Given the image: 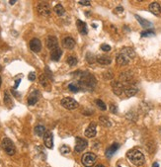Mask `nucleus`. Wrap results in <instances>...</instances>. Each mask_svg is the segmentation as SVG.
<instances>
[{
  "label": "nucleus",
  "instance_id": "nucleus-1",
  "mask_svg": "<svg viewBox=\"0 0 161 167\" xmlns=\"http://www.w3.org/2000/svg\"><path fill=\"white\" fill-rule=\"evenodd\" d=\"M135 56H136V52L132 47H125L117 55L116 60H117V63L119 65H126L129 63V60L132 59Z\"/></svg>",
  "mask_w": 161,
  "mask_h": 167
},
{
  "label": "nucleus",
  "instance_id": "nucleus-2",
  "mask_svg": "<svg viewBox=\"0 0 161 167\" xmlns=\"http://www.w3.org/2000/svg\"><path fill=\"white\" fill-rule=\"evenodd\" d=\"M95 78L92 75L88 73H82L81 77L79 79L78 86L80 87V89H85V90H91L93 89V87L95 86Z\"/></svg>",
  "mask_w": 161,
  "mask_h": 167
},
{
  "label": "nucleus",
  "instance_id": "nucleus-3",
  "mask_svg": "<svg viewBox=\"0 0 161 167\" xmlns=\"http://www.w3.org/2000/svg\"><path fill=\"white\" fill-rule=\"evenodd\" d=\"M128 158L129 159V161L132 162L133 165L136 166H141L144 163V155L142 154V152H140L137 149H132L128 152Z\"/></svg>",
  "mask_w": 161,
  "mask_h": 167
},
{
  "label": "nucleus",
  "instance_id": "nucleus-4",
  "mask_svg": "<svg viewBox=\"0 0 161 167\" xmlns=\"http://www.w3.org/2000/svg\"><path fill=\"white\" fill-rule=\"evenodd\" d=\"M1 146L3 147V149L5 150V152L7 153L8 155H14L15 154V151H16V148L13 142L8 138L3 139L2 140V143Z\"/></svg>",
  "mask_w": 161,
  "mask_h": 167
},
{
  "label": "nucleus",
  "instance_id": "nucleus-5",
  "mask_svg": "<svg viewBox=\"0 0 161 167\" xmlns=\"http://www.w3.org/2000/svg\"><path fill=\"white\" fill-rule=\"evenodd\" d=\"M96 159H97V157L94 153L86 152L81 157V162L85 167H92V166H94V164H95Z\"/></svg>",
  "mask_w": 161,
  "mask_h": 167
},
{
  "label": "nucleus",
  "instance_id": "nucleus-6",
  "mask_svg": "<svg viewBox=\"0 0 161 167\" xmlns=\"http://www.w3.org/2000/svg\"><path fill=\"white\" fill-rule=\"evenodd\" d=\"M61 105L67 110H74L78 107V103L73 98L66 97L61 100Z\"/></svg>",
  "mask_w": 161,
  "mask_h": 167
},
{
  "label": "nucleus",
  "instance_id": "nucleus-7",
  "mask_svg": "<svg viewBox=\"0 0 161 167\" xmlns=\"http://www.w3.org/2000/svg\"><path fill=\"white\" fill-rule=\"evenodd\" d=\"M87 146L88 142L86 139L81 138H76V142H75V151L76 152H82L87 147Z\"/></svg>",
  "mask_w": 161,
  "mask_h": 167
},
{
  "label": "nucleus",
  "instance_id": "nucleus-8",
  "mask_svg": "<svg viewBox=\"0 0 161 167\" xmlns=\"http://www.w3.org/2000/svg\"><path fill=\"white\" fill-rule=\"evenodd\" d=\"M38 12L40 15H42L44 17H48L51 15V9L50 6L48 5L47 3H40L38 5Z\"/></svg>",
  "mask_w": 161,
  "mask_h": 167
},
{
  "label": "nucleus",
  "instance_id": "nucleus-9",
  "mask_svg": "<svg viewBox=\"0 0 161 167\" xmlns=\"http://www.w3.org/2000/svg\"><path fill=\"white\" fill-rule=\"evenodd\" d=\"M44 146L48 148L52 149L53 147V137L51 131H46V134L44 135Z\"/></svg>",
  "mask_w": 161,
  "mask_h": 167
},
{
  "label": "nucleus",
  "instance_id": "nucleus-10",
  "mask_svg": "<svg viewBox=\"0 0 161 167\" xmlns=\"http://www.w3.org/2000/svg\"><path fill=\"white\" fill-rule=\"evenodd\" d=\"M30 49L32 50L34 52H39L42 49V43L39 39H32L30 41Z\"/></svg>",
  "mask_w": 161,
  "mask_h": 167
},
{
  "label": "nucleus",
  "instance_id": "nucleus-11",
  "mask_svg": "<svg viewBox=\"0 0 161 167\" xmlns=\"http://www.w3.org/2000/svg\"><path fill=\"white\" fill-rule=\"evenodd\" d=\"M46 44H47V47L51 51L56 49V47H59V42H57V39L56 37H53V36H48L47 38Z\"/></svg>",
  "mask_w": 161,
  "mask_h": 167
},
{
  "label": "nucleus",
  "instance_id": "nucleus-12",
  "mask_svg": "<svg viewBox=\"0 0 161 167\" xmlns=\"http://www.w3.org/2000/svg\"><path fill=\"white\" fill-rule=\"evenodd\" d=\"M96 124L94 122L90 123V125L88 126V128L85 130V135L87 138H94L96 135Z\"/></svg>",
  "mask_w": 161,
  "mask_h": 167
},
{
  "label": "nucleus",
  "instance_id": "nucleus-13",
  "mask_svg": "<svg viewBox=\"0 0 161 167\" xmlns=\"http://www.w3.org/2000/svg\"><path fill=\"white\" fill-rule=\"evenodd\" d=\"M112 87H113V91L116 95H122L124 93V89H125V85L121 82H114L112 84Z\"/></svg>",
  "mask_w": 161,
  "mask_h": 167
},
{
  "label": "nucleus",
  "instance_id": "nucleus-14",
  "mask_svg": "<svg viewBox=\"0 0 161 167\" xmlns=\"http://www.w3.org/2000/svg\"><path fill=\"white\" fill-rule=\"evenodd\" d=\"M124 93L126 94L127 97H132V96H135L137 93V88H136V86H133V85L125 86Z\"/></svg>",
  "mask_w": 161,
  "mask_h": 167
},
{
  "label": "nucleus",
  "instance_id": "nucleus-15",
  "mask_svg": "<svg viewBox=\"0 0 161 167\" xmlns=\"http://www.w3.org/2000/svg\"><path fill=\"white\" fill-rule=\"evenodd\" d=\"M62 45L67 50H72L73 47H75V41L70 37H66L65 39H63L62 41Z\"/></svg>",
  "mask_w": 161,
  "mask_h": 167
},
{
  "label": "nucleus",
  "instance_id": "nucleus-16",
  "mask_svg": "<svg viewBox=\"0 0 161 167\" xmlns=\"http://www.w3.org/2000/svg\"><path fill=\"white\" fill-rule=\"evenodd\" d=\"M39 97H40L39 91L38 90L33 91L32 93H31V95L29 96V98H28V104L30 105V106H33V105H35L36 103L38 102Z\"/></svg>",
  "mask_w": 161,
  "mask_h": 167
},
{
  "label": "nucleus",
  "instance_id": "nucleus-17",
  "mask_svg": "<svg viewBox=\"0 0 161 167\" xmlns=\"http://www.w3.org/2000/svg\"><path fill=\"white\" fill-rule=\"evenodd\" d=\"M76 26H77V28H78V31H79V33L81 34V35H87L88 33V30H87V25L85 22L81 21V20H77L76 21Z\"/></svg>",
  "mask_w": 161,
  "mask_h": 167
},
{
  "label": "nucleus",
  "instance_id": "nucleus-18",
  "mask_svg": "<svg viewBox=\"0 0 161 167\" xmlns=\"http://www.w3.org/2000/svg\"><path fill=\"white\" fill-rule=\"evenodd\" d=\"M96 60L100 64H103V65H108L112 63V59L108 55H99V56H97Z\"/></svg>",
  "mask_w": 161,
  "mask_h": 167
},
{
  "label": "nucleus",
  "instance_id": "nucleus-19",
  "mask_svg": "<svg viewBox=\"0 0 161 167\" xmlns=\"http://www.w3.org/2000/svg\"><path fill=\"white\" fill-rule=\"evenodd\" d=\"M61 55H62V51H61V50L59 49V47H56V49L51 51V58H52V60H55V61L59 60L60 59Z\"/></svg>",
  "mask_w": 161,
  "mask_h": 167
},
{
  "label": "nucleus",
  "instance_id": "nucleus-20",
  "mask_svg": "<svg viewBox=\"0 0 161 167\" xmlns=\"http://www.w3.org/2000/svg\"><path fill=\"white\" fill-rule=\"evenodd\" d=\"M149 11L154 15H159L161 13V7L157 2H153L149 5Z\"/></svg>",
  "mask_w": 161,
  "mask_h": 167
},
{
  "label": "nucleus",
  "instance_id": "nucleus-21",
  "mask_svg": "<svg viewBox=\"0 0 161 167\" xmlns=\"http://www.w3.org/2000/svg\"><path fill=\"white\" fill-rule=\"evenodd\" d=\"M119 144L118 143H113L110 147H108V149L106 150V156L107 157H111L113 156V154L119 149Z\"/></svg>",
  "mask_w": 161,
  "mask_h": 167
},
{
  "label": "nucleus",
  "instance_id": "nucleus-22",
  "mask_svg": "<svg viewBox=\"0 0 161 167\" xmlns=\"http://www.w3.org/2000/svg\"><path fill=\"white\" fill-rule=\"evenodd\" d=\"M136 18L137 19V21H138V23H140L142 27L144 28H148V27H151V24L150 22H148V21H146L145 19H144V18H141V17H140L138 15H136Z\"/></svg>",
  "mask_w": 161,
  "mask_h": 167
},
{
  "label": "nucleus",
  "instance_id": "nucleus-23",
  "mask_svg": "<svg viewBox=\"0 0 161 167\" xmlns=\"http://www.w3.org/2000/svg\"><path fill=\"white\" fill-rule=\"evenodd\" d=\"M46 128H44V126H37L35 128V133L36 135H38L39 137H43V135H44V134H46Z\"/></svg>",
  "mask_w": 161,
  "mask_h": 167
},
{
  "label": "nucleus",
  "instance_id": "nucleus-24",
  "mask_svg": "<svg viewBox=\"0 0 161 167\" xmlns=\"http://www.w3.org/2000/svg\"><path fill=\"white\" fill-rule=\"evenodd\" d=\"M53 10H55V12L59 16H62L65 13L64 8H63V6L61 5V4H57V5H56L55 8H53Z\"/></svg>",
  "mask_w": 161,
  "mask_h": 167
},
{
  "label": "nucleus",
  "instance_id": "nucleus-25",
  "mask_svg": "<svg viewBox=\"0 0 161 167\" xmlns=\"http://www.w3.org/2000/svg\"><path fill=\"white\" fill-rule=\"evenodd\" d=\"M4 103H5V105L7 107L11 108L13 106V103H12V99H11V96L9 95L8 91L5 92V97H4Z\"/></svg>",
  "mask_w": 161,
  "mask_h": 167
},
{
  "label": "nucleus",
  "instance_id": "nucleus-26",
  "mask_svg": "<svg viewBox=\"0 0 161 167\" xmlns=\"http://www.w3.org/2000/svg\"><path fill=\"white\" fill-rule=\"evenodd\" d=\"M67 63L70 65V66H74V65L77 64V59L75 56H68L67 58Z\"/></svg>",
  "mask_w": 161,
  "mask_h": 167
},
{
  "label": "nucleus",
  "instance_id": "nucleus-27",
  "mask_svg": "<svg viewBox=\"0 0 161 167\" xmlns=\"http://www.w3.org/2000/svg\"><path fill=\"white\" fill-rule=\"evenodd\" d=\"M68 89L72 92H75V93H77L79 90H81L80 87L78 86V84H74V83H71V84L68 85Z\"/></svg>",
  "mask_w": 161,
  "mask_h": 167
},
{
  "label": "nucleus",
  "instance_id": "nucleus-28",
  "mask_svg": "<svg viewBox=\"0 0 161 167\" xmlns=\"http://www.w3.org/2000/svg\"><path fill=\"white\" fill-rule=\"evenodd\" d=\"M86 59H87V61H88V63H90V64L94 63H95V60H96L95 56H94V55L91 54V52H87V55H86Z\"/></svg>",
  "mask_w": 161,
  "mask_h": 167
},
{
  "label": "nucleus",
  "instance_id": "nucleus-29",
  "mask_svg": "<svg viewBox=\"0 0 161 167\" xmlns=\"http://www.w3.org/2000/svg\"><path fill=\"white\" fill-rule=\"evenodd\" d=\"M96 104H97V106L99 107L102 111H105V110L107 109V107H106V104L103 102L102 100H100V99H98V100H96Z\"/></svg>",
  "mask_w": 161,
  "mask_h": 167
},
{
  "label": "nucleus",
  "instance_id": "nucleus-30",
  "mask_svg": "<svg viewBox=\"0 0 161 167\" xmlns=\"http://www.w3.org/2000/svg\"><path fill=\"white\" fill-rule=\"evenodd\" d=\"M100 122L102 123V125H103V126H105V127H110V126H111V122L108 120V118L101 117V118H100Z\"/></svg>",
  "mask_w": 161,
  "mask_h": 167
},
{
  "label": "nucleus",
  "instance_id": "nucleus-31",
  "mask_svg": "<svg viewBox=\"0 0 161 167\" xmlns=\"http://www.w3.org/2000/svg\"><path fill=\"white\" fill-rule=\"evenodd\" d=\"M60 153L61 154H67V153H69L70 152V148H69V146H62L61 147H60Z\"/></svg>",
  "mask_w": 161,
  "mask_h": 167
},
{
  "label": "nucleus",
  "instance_id": "nucleus-32",
  "mask_svg": "<svg viewBox=\"0 0 161 167\" xmlns=\"http://www.w3.org/2000/svg\"><path fill=\"white\" fill-rule=\"evenodd\" d=\"M155 35V33L153 31H145V32H142L141 33V37H153Z\"/></svg>",
  "mask_w": 161,
  "mask_h": 167
},
{
  "label": "nucleus",
  "instance_id": "nucleus-33",
  "mask_svg": "<svg viewBox=\"0 0 161 167\" xmlns=\"http://www.w3.org/2000/svg\"><path fill=\"white\" fill-rule=\"evenodd\" d=\"M40 81H41V84H42L43 86H47V84H48V80H47L46 75H41V77H40Z\"/></svg>",
  "mask_w": 161,
  "mask_h": 167
},
{
  "label": "nucleus",
  "instance_id": "nucleus-34",
  "mask_svg": "<svg viewBox=\"0 0 161 167\" xmlns=\"http://www.w3.org/2000/svg\"><path fill=\"white\" fill-rule=\"evenodd\" d=\"M101 50L103 51H106V52H108L111 51V47L109 45H106V44H103V45L101 46Z\"/></svg>",
  "mask_w": 161,
  "mask_h": 167
},
{
  "label": "nucleus",
  "instance_id": "nucleus-35",
  "mask_svg": "<svg viewBox=\"0 0 161 167\" xmlns=\"http://www.w3.org/2000/svg\"><path fill=\"white\" fill-rule=\"evenodd\" d=\"M28 78H29V80H31V81H34L35 79H36V74H35V72H30V73H29V76H28Z\"/></svg>",
  "mask_w": 161,
  "mask_h": 167
},
{
  "label": "nucleus",
  "instance_id": "nucleus-36",
  "mask_svg": "<svg viewBox=\"0 0 161 167\" xmlns=\"http://www.w3.org/2000/svg\"><path fill=\"white\" fill-rule=\"evenodd\" d=\"M124 12V8L122 6H119L115 9V13H123Z\"/></svg>",
  "mask_w": 161,
  "mask_h": 167
},
{
  "label": "nucleus",
  "instance_id": "nucleus-37",
  "mask_svg": "<svg viewBox=\"0 0 161 167\" xmlns=\"http://www.w3.org/2000/svg\"><path fill=\"white\" fill-rule=\"evenodd\" d=\"M110 107H111L110 110H111V112H112V113H114V114L117 113V107H116L115 105H111Z\"/></svg>",
  "mask_w": 161,
  "mask_h": 167
},
{
  "label": "nucleus",
  "instance_id": "nucleus-38",
  "mask_svg": "<svg viewBox=\"0 0 161 167\" xmlns=\"http://www.w3.org/2000/svg\"><path fill=\"white\" fill-rule=\"evenodd\" d=\"M80 4H82V5H85V6H89L91 5V2L90 1H79Z\"/></svg>",
  "mask_w": 161,
  "mask_h": 167
},
{
  "label": "nucleus",
  "instance_id": "nucleus-39",
  "mask_svg": "<svg viewBox=\"0 0 161 167\" xmlns=\"http://www.w3.org/2000/svg\"><path fill=\"white\" fill-rule=\"evenodd\" d=\"M21 82V79H16V81H15V86H14V88H17L18 86H19V83Z\"/></svg>",
  "mask_w": 161,
  "mask_h": 167
},
{
  "label": "nucleus",
  "instance_id": "nucleus-40",
  "mask_svg": "<svg viewBox=\"0 0 161 167\" xmlns=\"http://www.w3.org/2000/svg\"><path fill=\"white\" fill-rule=\"evenodd\" d=\"M152 167H159V164L157 163V162H154L153 165H152Z\"/></svg>",
  "mask_w": 161,
  "mask_h": 167
},
{
  "label": "nucleus",
  "instance_id": "nucleus-41",
  "mask_svg": "<svg viewBox=\"0 0 161 167\" xmlns=\"http://www.w3.org/2000/svg\"><path fill=\"white\" fill-rule=\"evenodd\" d=\"M9 3H10V4H15L16 1H15V0H11V1H9Z\"/></svg>",
  "mask_w": 161,
  "mask_h": 167
},
{
  "label": "nucleus",
  "instance_id": "nucleus-42",
  "mask_svg": "<svg viewBox=\"0 0 161 167\" xmlns=\"http://www.w3.org/2000/svg\"><path fill=\"white\" fill-rule=\"evenodd\" d=\"M95 167H105L104 165H102V164H98V165H96Z\"/></svg>",
  "mask_w": 161,
  "mask_h": 167
},
{
  "label": "nucleus",
  "instance_id": "nucleus-43",
  "mask_svg": "<svg viewBox=\"0 0 161 167\" xmlns=\"http://www.w3.org/2000/svg\"><path fill=\"white\" fill-rule=\"evenodd\" d=\"M0 86H1V77H0Z\"/></svg>",
  "mask_w": 161,
  "mask_h": 167
},
{
  "label": "nucleus",
  "instance_id": "nucleus-44",
  "mask_svg": "<svg viewBox=\"0 0 161 167\" xmlns=\"http://www.w3.org/2000/svg\"><path fill=\"white\" fill-rule=\"evenodd\" d=\"M0 70H1V66H0Z\"/></svg>",
  "mask_w": 161,
  "mask_h": 167
}]
</instances>
